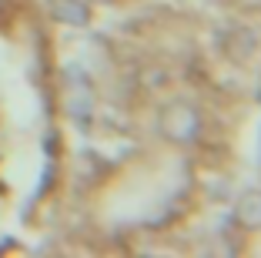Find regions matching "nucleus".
<instances>
[{
    "instance_id": "obj_4",
    "label": "nucleus",
    "mask_w": 261,
    "mask_h": 258,
    "mask_svg": "<svg viewBox=\"0 0 261 258\" xmlns=\"http://www.w3.org/2000/svg\"><path fill=\"white\" fill-rule=\"evenodd\" d=\"M100 4H111V0H100Z\"/></svg>"
},
{
    "instance_id": "obj_2",
    "label": "nucleus",
    "mask_w": 261,
    "mask_h": 258,
    "mask_svg": "<svg viewBox=\"0 0 261 258\" xmlns=\"http://www.w3.org/2000/svg\"><path fill=\"white\" fill-rule=\"evenodd\" d=\"M50 17L61 24H74V27H84L91 20V10H87L84 0H50Z\"/></svg>"
},
{
    "instance_id": "obj_1",
    "label": "nucleus",
    "mask_w": 261,
    "mask_h": 258,
    "mask_svg": "<svg viewBox=\"0 0 261 258\" xmlns=\"http://www.w3.org/2000/svg\"><path fill=\"white\" fill-rule=\"evenodd\" d=\"M198 124H201V121H198V114H194L188 104L168 107V111H164V118H161L164 134L174 137V141H191V137L198 134Z\"/></svg>"
},
{
    "instance_id": "obj_3",
    "label": "nucleus",
    "mask_w": 261,
    "mask_h": 258,
    "mask_svg": "<svg viewBox=\"0 0 261 258\" xmlns=\"http://www.w3.org/2000/svg\"><path fill=\"white\" fill-rule=\"evenodd\" d=\"M238 221L245 228H258L261 225V191H251V195L241 198L238 205Z\"/></svg>"
}]
</instances>
